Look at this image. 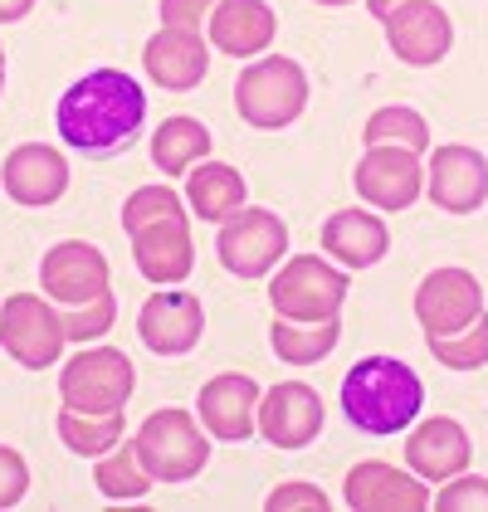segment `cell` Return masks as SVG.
<instances>
[{"mask_svg": "<svg viewBox=\"0 0 488 512\" xmlns=\"http://www.w3.org/2000/svg\"><path fill=\"white\" fill-rule=\"evenodd\" d=\"M147 118V93L142 83L122 69H88L83 79L64 88L54 127L64 137V147H74L83 157H108L127 147Z\"/></svg>", "mask_w": 488, "mask_h": 512, "instance_id": "cell-1", "label": "cell"}, {"mask_svg": "<svg viewBox=\"0 0 488 512\" xmlns=\"http://www.w3.org/2000/svg\"><path fill=\"white\" fill-rule=\"evenodd\" d=\"M425 381L401 356H366L342 376V415L362 434H401L420 420Z\"/></svg>", "mask_w": 488, "mask_h": 512, "instance_id": "cell-2", "label": "cell"}, {"mask_svg": "<svg viewBox=\"0 0 488 512\" xmlns=\"http://www.w3.org/2000/svg\"><path fill=\"white\" fill-rule=\"evenodd\" d=\"M352 293V274L327 264L323 254H293L269 274V303L288 322H327L342 313Z\"/></svg>", "mask_w": 488, "mask_h": 512, "instance_id": "cell-3", "label": "cell"}, {"mask_svg": "<svg viewBox=\"0 0 488 512\" xmlns=\"http://www.w3.org/2000/svg\"><path fill=\"white\" fill-rule=\"evenodd\" d=\"M132 449L157 483H191L210 459V434H205L201 415L171 405L142 420V430L132 434Z\"/></svg>", "mask_w": 488, "mask_h": 512, "instance_id": "cell-4", "label": "cell"}, {"mask_svg": "<svg viewBox=\"0 0 488 512\" xmlns=\"http://www.w3.org/2000/svg\"><path fill=\"white\" fill-rule=\"evenodd\" d=\"M235 108L259 132H279L288 122H298L303 108H308V74H303V64L284 59V54L254 59L235 79Z\"/></svg>", "mask_w": 488, "mask_h": 512, "instance_id": "cell-5", "label": "cell"}, {"mask_svg": "<svg viewBox=\"0 0 488 512\" xmlns=\"http://www.w3.org/2000/svg\"><path fill=\"white\" fill-rule=\"evenodd\" d=\"M132 386H137V371L127 352L118 347H88V352H74L59 371V400L69 410H83V415H118L132 400Z\"/></svg>", "mask_w": 488, "mask_h": 512, "instance_id": "cell-6", "label": "cell"}, {"mask_svg": "<svg viewBox=\"0 0 488 512\" xmlns=\"http://www.w3.org/2000/svg\"><path fill=\"white\" fill-rule=\"evenodd\" d=\"M69 347L64 313L44 293H10L0 308V352L25 371H49Z\"/></svg>", "mask_w": 488, "mask_h": 512, "instance_id": "cell-7", "label": "cell"}, {"mask_svg": "<svg viewBox=\"0 0 488 512\" xmlns=\"http://www.w3.org/2000/svg\"><path fill=\"white\" fill-rule=\"evenodd\" d=\"M284 249H288V225L284 215L269 210V205H244L215 235V254H220L225 274L244 278V283L274 274L284 264Z\"/></svg>", "mask_w": 488, "mask_h": 512, "instance_id": "cell-8", "label": "cell"}, {"mask_svg": "<svg viewBox=\"0 0 488 512\" xmlns=\"http://www.w3.org/2000/svg\"><path fill=\"white\" fill-rule=\"evenodd\" d=\"M484 313V288L469 269H435L415 288V317L425 337H454Z\"/></svg>", "mask_w": 488, "mask_h": 512, "instance_id": "cell-9", "label": "cell"}, {"mask_svg": "<svg viewBox=\"0 0 488 512\" xmlns=\"http://www.w3.org/2000/svg\"><path fill=\"white\" fill-rule=\"evenodd\" d=\"M108 259L98 244L88 239H64V244H49V254L40 259V288L49 303L59 308H74V303H88L98 293H108Z\"/></svg>", "mask_w": 488, "mask_h": 512, "instance_id": "cell-10", "label": "cell"}, {"mask_svg": "<svg viewBox=\"0 0 488 512\" xmlns=\"http://www.w3.org/2000/svg\"><path fill=\"white\" fill-rule=\"evenodd\" d=\"M357 196L376 210H410L425 196V161L410 147H366L357 161Z\"/></svg>", "mask_w": 488, "mask_h": 512, "instance_id": "cell-11", "label": "cell"}, {"mask_svg": "<svg viewBox=\"0 0 488 512\" xmlns=\"http://www.w3.org/2000/svg\"><path fill=\"white\" fill-rule=\"evenodd\" d=\"M425 196L445 215H474L488 200V157L464 142H445L425 166Z\"/></svg>", "mask_w": 488, "mask_h": 512, "instance_id": "cell-12", "label": "cell"}, {"mask_svg": "<svg viewBox=\"0 0 488 512\" xmlns=\"http://www.w3.org/2000/svg\"><path fill=\"white\" fill-rule=\"evenodd\" d=\"M205 332V303L186 288H166V293H152L137 313V337L142 347L157 356H186L196 352Z\"/></svg>", "mask_w": 488, "mask_h": 512, "instance_id": "cell-13", "label": "cell"}, {"mask_svg": "<svg viewBox=\"0 0 488 512\" xmlns=\"http://www.w3.org/2000/svg\"><path fill=\"white\" fill-rule=\"evenodd\" d=\"M132 264L147 283L176 288L196 269V239H191V220L186 215H166V220H147L132 230Z\"/></svg>", "mask_w": 488, "mask_h": 512, "instance_id": "cell-14", "label": "cell"}, {"mask_svg": "<svg viewBox=\"0 0 488 512\" xmlns=\"http://www.w3.org/2000/svg\"><path fill=\"white\" fill-rule=\"evenodd\" d=\"M259 434L274 444V449H308L318 434H323V395L303 381H284V386H269L259 395Z\"/></svg>", "mask_w": 488, "mask_h": 512, "instance_id": "cell-15", "label": "cell"}, {"mask_svg": "<svg viewBox=\"0 0 488 512\" xmlns=\"http://www.w3.org/2000/svg\"><path fill=\"white\" fill-rule=\"evenodd\" d=\"M430 498L435 493L425 478L381 459H362L357 469H347V483H342V503L357 512H420L430 508Z\"/></svg>", "mask_w": 488, "mask_h": 512, "instance_id": "cell-16", "label": "cell"}, {"mask_svg": "<svg viewBox=\"0 0 488 512\" xmlns=\"http://www.w3.org/2000/svg\"><path fill=\"white\" fill-rule=\"evenodd\" d=\"M386 25V44L391 54L410 64V69H435L454 49V20L445 15L440 0H410L406 10H396Z\"/></svg>", "mask_w": 488, "mask_h": 512, "instance_id": "cell-17", "label": "cell"}, {"mask_svg": "<svg viewBox=\"0 0 488 512\" xmlns=\"http://www.w3.org/2000/svg\"><path fill=\"white\" fill-rule=\"evenodd\" d=\"M259 395L264 386H254L249 376L240 371H220V376H210L196 395V415H201V425L210 439H220V444H240L249 434H259Z\"/></svg>", "mask_w": 488, "mask_h": 512, "instance_id": "cell-18", "label": "cell"}, {"mask_svg": "<svg viewBox=\"0 0 488 512\" xmlns=\"http://www.w3.org/2000/svg\"><path fill=\"white\" fill-rule=\"evenodd\" d=\"M0 181H5V196L15 205L40 210V205H54L69 191V161L49 142H20V147H10V157L0 166Z\"/></svg>", "mask_w": 488, "mask_h": 512, "instance_id": "cell-19", "label": "cell"}, {"mask_svg": "<svg viewBox=\"0 0 488 512\" xmlns=\"http://www.w3.org/2000/svg\"><path fill=\"white\" fill-rule=\"evenodd\" d=\"M469 459H474V444L454 415H430L406 434V469L435 488L469 469Z\"/></svg>", "mask_w": 488, "mask_h": 512, "instance_id": "cell-20", "label": "cell"}, {"mask_svg": "<svg viewBox=\"0 0 488 512\" xmlns=\"http://www.w3.org/2000/svg\"><path fill=\"white\" fill-rule=\"evenodd\" d=\"M142 69L166 93H191L210 74V44H205L201 30H171V25H162L147 40V49H142Z\"/></svg>", "mask_w": 488, "mask_h": 512, "instance_id": "cell-21", "label": "cell"}, {"mask_svg": "<svg viewBox=\"0 0 488 512\" xmlns=\"http://www.w3.org/2000/svg\"><path fill=\"white\" fill-rule=\"evenodd\" d=\"M279 35V20L264 0H215L205 20V44H215L230 59H259Z\"/></svg>", "mask_w": 488, "mask_h": 512, "instance_id": "cell-22", "label": "cell"}, {"mask_svg": "<svg viewBox=\"0 0 488 512\" xmlns=\"http://www.w3.org/2000/svg\"><path fill=\"white\" fill-rule=\"evenodd\" d=\"M386 249H391V230H386V220L381 215H371V210H337V215H327L323 225V254L327 259H337L342 269H371V264H381L386 259Z\"/></svg>", "mask_w": 488, "mask_h": 512, "instance_id": "cell-23", "label": "cell"}, {"mask_svg": "<svg viewBox=\"0 0 488 512\" xmlns=\"http://www.w3.org/2000/svg\"><path fill=\"white\" fill-rule=\"evenodd\" d=\"M244 196H249L244 176L225 161H196L186 171V205L205 225H225L235 210H244Z\"/></svg>", "mask_w": 488, "mask_h": 512, "instance_id": "cell-24", "label": "cell"}, {"mask_svg": "<svg viewBox=\"0 0 488 512\" xmlns=\"http://www.w3.org/2000/svg\"><path fill=\"white\" fill-rule=\"evenodd\" d=\"M210 157V127L201 118H166L157 132H152V166L162 171L166 181L171 176H186L196 161Z\"/></svg>", "mask_w": 488, "mask_h": 512, "instance_id": "cell-25", "label": "cell"}, {"mask_svg": "<svg viewBox=\"0 0 488 512\" xmlns=\"http://www.w3.org/2000/svg\"><path fill=\"white\" fill-rule=\"evenodd\" d=\"M342 337V322L327 317V322H288V317H274L269 327V342H274V356L288 361V366H313L323 361Z\"/></svg>", "mask_w": 488, "mask_h": 512, "instance_id": "cell-26", "label": "cell"}, {"mask_svg": "<svg viewBox=\"0 0 488 512\" xmlns=\"http://www.w3.org/2000/svg\"><path fill=\"white\" fill-rule=\"evenodd\" d=\"M93 464H98V469H93V483H98V493H103L108 503H142V498L157 488V478L142 469L132 439L118 444V449H108V454L93 459Z\"/></svg>", "mask_w": 488, "mask_h": 512, "instance_id": "cell-27", "label": "cell"}, {"mask_svg": "<svg viewBox=\"0 0 488 512\" xmlns=\"http://www.w3.org/2000/svg\"><path fill=\"white\" fill-rule=\"evenodd\" d=\"M122 430H127V415H83V410H59V439L64 449H74L83 459H103L108 449L122 444Z\"/></svg>", "mask_w": 488, "mask_h": 512, "instance_id": "cell-28", "label": "cell"}, {"mask_svg": "<svg viewBox=\"0 0 488 512\" xmlns=\"http://www.w3.org/2000/svg\"><path fill=\"white\" fill-rule=\"evenodd\" d=\"M362 142L366 147H410V152H430V127L415 108H376L362 127Z\"/></svg>", "mask_w": 488, "mask_h": 512, "instance_id": "cell-29", "label": "cell"}, {"mask_svg": "<svg viewBox=\"0 0 488 512\" xmlns=\"http://www.w3.org/2000/svg\"><path fill=\"white\" fill-rule=\"evenodd\" d=\"M425 347L449 371H479L488 366V313H479V322H469L454 337H425Z\"/></svg>", "mask_w": 488, "mask_h": 512, "instance_id": "cell-30", "label": "cell"}, {"mask_svg": "<svg viewBox=\"0 0 488 512\" xmlns=\"http://www.w3.org/2000/svg\"><path fill=\"white\" fill-rule=\"evenodd\" d=\"M59 313H64V337L88 347V342H98V337L113 332L118 298H113V288H108V293H98V298H88V303H74V308H59Z\"/></svg>", "mask_w": 488, "mask_h": 512, "instance_id": "cell-31", "label": "cell"}, {"mask_svg": "<svg viewBox=\"0 0 488 512\" xmlns=\"http://www.w3.org/2000/svg\"><path fill=\"white\" fill-rule=\"evenodd\" d=\"M166 215H186V200L176 196L171 186H137L127 205H122V230L132 235L137 225H147V220H166Z\"/></svg>", "mask_w": 488, "mask_h": 512, "instance_id": "cell-32", "label": "cell"}, {"mask_svg": "<svg viewBox=\"0 0 488 512\" xmlns=\"http://www.w3.org/2000/svg\"><path fill=\"white\" fill-rule=\"evenodd\" d=\"M430 503L445 512H488V478H479V473H454V478L440 483V493Z\"/></svg>", "mask_w": 488, "mask_h": 512, "instance_id": "cell-33", "label": "cell"}, {"mask_svg": "<svg viewBox=\"0 0 488 512\" xmlns=\"http://www.w3.org/2000/svg\"><path fill=\"white\" fill-rule=\"evenodd\" d=\"M30 493V464L20 449L0 444V508H15L20 498Z\"/></svg>", "mask_w": 488, "mask_h": 512, "instance_id": "cell-34", "label": "cell"}, {"mask_svg": "<svg viewBox=\"0 0 488 512\" xmlns=\"http://www.w3.org/2000/svg\"><path fill=\"white\" fill-rule=\"evenodd\" d=\"M264 508H274V512H323L327 493L318 488V483H279V488L269 493Z\"/></svg>", "mask_w": 488, "mask_h": 512, "instance_id": "cell-35", "label": "cell"}, {"mask_svg": "<svg viewBox=\"0 0 488 512\" xmlns=\"http://www.w3.org/2000/svg\"><path fill=\"white\" fill-rule=\"evenodd\" d=\"M215 0H162V25L171 30H205Z\"/></svg>", "mask_w": 488, "mask_h": 512, "instance_id": "cell-36", "label": "cell"}, {"mask_svg": "<svg viewBox=\"0 0 488 512\" xmlns=\"http://www.w3.org/2000/svg\"><path fill=\"white\" fill-rule=\"evenodd\" d=\"M35 10V0H0V25H10V20H25Z\"/></svg>", "mask_w": 488, "mask_h": 512, "instance_id": "cell-37", "label": "cell"}, {"mask_svg": "<svg viewBox=\"0 0 488 512\" xmlns=\"http://www.w3.org/2000/svg\"><path fill=\"white\" fill-rule=\"evenodd\" d=\"M410 0H366V10H371V15H376V20H391V15H396V10H406Z\"/></svg>", "mask_w": 488, "mask_h": 512, "instance_id": "cell-38", "label": "cell"}, {"mask_svg": "<svg viewBox=\"0 0 488 512\" xmlns=\"http://www.w3.org/2000/svg\"><path fill=\"white\" fill-rule=\"evenodd\" d=\"M5 74H10V69H5V44H0V98H5Z\"/></svg>", "mask_w": 488, "mask_h": 512, "instance_id": "cell-39", "label": "cell"}, {"mask_svg": "<svg viewBox=\"0 0 488 512\" xmlns=\"http://www.w3.org/2000/svg\"><path fill=\"white\" fill-rule=\"evenodd\" d=\"M318 5H352V0H318Z\"/></svg>", "mask_w": 488, "mask_h": 512, "instance_id": "cell-40", "label": "cell"}]
</instances>
